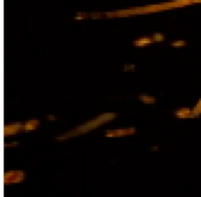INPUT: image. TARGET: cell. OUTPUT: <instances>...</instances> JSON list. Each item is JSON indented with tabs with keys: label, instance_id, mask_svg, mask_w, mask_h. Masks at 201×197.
<instances>
[{
	"label": "cell",
	"instance_id": "6da1fadb",
	"mask_svg": "<svg viewBox=\"0 0 201 197\" xmlns=\"http://www.w3.org/2000/svg\"><path fill=\"white\" fill-rule=\"evenodd\" d=\"M116 117V114L113 113H102L97 118L90 120L88 122H86L84 124L78 126L73 130L70 131L68 132H66L65 134L57 137L56 139L58 141H64L68 138H73V137L79 136L81 135H84L86 133L94 130L100 126L103 125L105 123L112 121V120H114Z\"/></svg>",
	"mask_w": 201,
	"mask_h": 197
},
{
	"label": "cell",
	"instance_id": "52a82bcc",
	"mask_svg": "<svg viewBox=\"0 0 201 197\" xmlns=\"http://www.w3.org/2000/svg\"><path fill=\"white\" fill-rule=\"evenodd\" d=\"M153 40L151 39V38H141V39L138 40L134 42V45L136 46H145L147 43H150V42H153Z\"/></svg>",
	"mask_w": 201,
	"mask_h": 197
},
{
	"label": "cell",
	"instance_id": "7a4b0ae2",
	"mask_svg": "<svg viewBox=\"0 0 201 197\" xmlns=\"http://www.w3.org/2000/svg\"><path fill=\"white\" fill-rule=\"evenodd\" d=\"M26 178V173L23 171L10 170L4 172L3 183L5 185L22 183Z\"/></svg>",
	"mask_w": 201,
	"mask_h": 197
},
{
	"label": "cell",
	"instance_id": "ba28073f",
	"mask_svg": "<svg viewBox=\"0 0 201 197\" xmlns=\"http://www.w3.org/2000/svg\"><path fill=\"white\" fill-rule=\"evenodd\" d=\"M186 45V42L185 41H182V40H180V41H174L171 43V46H185Z\"/></svg>",
	"mask_w": 201,
	"mask_h": 197
},
{
	"label": "cell",
	"instance_id": "3957f363",
	"mask_svg": "<svg viewBox=\"0 0 201 197\" xmlns=\"http://www.w3.org/2000/svg\"><path fill=\"white\" fill-rule=\"evenodd\" d=\"M137 130L135 128H121L107 130L105 132V136L106 138H118V137H124L133 135L136 134Z\"/></svg>",
	"mask_w": 201,
	"mask_h": 197
},
{
	"label": "cell",
	"instance_id": "277c9868",
	"mask_svg": "<svg viewBox=\"0 0 201 197\" xmlns=\"http://www.w3.org/2000/svg\"><path fill=\"white\" fill-rule=\"evenodd\" d=\"M24 132V123H12V124H5L3 135L5 137L12 136Z\"/></svg>",
	"mask_w": 201,
	"mask_h": 197
},
{
	"label": "cell",
	"instance_id": "9c48e42d",
	"mask_svg": "<svg viewBox=\"0 0 201 197\" xmlns=\"http://www.w3.org/2000/svg\"><path fill=\"white\" fill-rule=\"evenodd\" d=\"M164 38V36L162 34H155L153 36V41H162Z\"/></svg>",
	"mask_w": 201,
	"mask_h": 197
},
{
	"label": "cell",
	"instance_id": "8992f818",
	"mask_svg": "<svg viewBox=\"0 0 201 197\" xmlns=\"http://www.w3.org/2000/svg\"><path fill=\"white\" fill-rule=\"evenodd\" d=\"M140 100L145 104H153L155 103V98L148 95H141L139 96Z\"/></svg>",
	"mask_w": 201,
	"mask_h": 197
},
{
	"label": "cell",
	"instance_id": "5b68a950",
	"mask_svg": "<svg viewBox=\"0 0 201 197\" xmlns=\"http://www.w3.org/2000/svg\"><path fill=\"white\" fill-rule=\"evenodd\" d=\"M40 124V122L38 120H29L28 121L24 123V132H32L37 129Z\"/></svg>",
	"mask_w": 201,
	"mask_h": 197
}]
</instances>
